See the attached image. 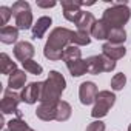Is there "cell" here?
I'll list each match as a JSON object with an SVG mask.
<instances>
[{"label": "cell", "mask_w": 131, "mask_h": 131, "mask_svg": "<svg viewBox=\"0 0 131 131\" xmlns=\"http://www.w3.org/2000/svg\"><path fill=\"white\" fill-rule=\"evenodd\" d=\"M56 5H57L56 2H37V6L39 8H52Z\"/></svg>", "instance_id": "f546056e"}, {"label": "cell", "mask_w": 131, "mask_h": 131, "mask_svg": "<svg viewBox=\"0 0 131 131\" xmlns=\"http://www.w3.org/2000/svg\"><path fill=\"white\" fill-rule=\"evenodd\" d=\"M16 70H17V63L13 62L11 57H9L6 52H2V54H0V71H2V74L11 76Z\"/></svg>", "instance_id": "ffe728a7"}, {"label": "cell", "mask_w": 131, "mask_h": 131, "mask_svg": "<svg viewBox=\"0 0 131 131\" xmlns=\"http://www.w3.org/2000/svg\"><path fill=\"white\" fill-rule=\"evenodd\" d=\"M96 22H97V20L94 19V16H93L91 13L83 11V14H82V17H80V20L76 23L77 31H83V32H90V34H91V29H93V26H94V23H96Z\"/></svg>", "instance_id": "ac0fdd59"}, {"label": "cell", "mask_w": 131, "mask_h": 131, "mask_svg": "<svg viewBox=\"0 0 131 131\" xmlns=\"http://www.w3.org/2000/svg\"><path fill=\"white\" fill-rule=\"evenodd\" d=\"M36 54V49H34V45L29 43V42H17L16 46H14V57L19 60V62H26V60H32V56Z\"/></svg>", "instance_id": "8fae6325"}, {"label": "cell", "mask_w": 131, "mask_h": 131, "mask_svg": "<svg viewBox=\"0 0 131 131\" xmlns=\"http://www.w3.org/2000/svg\"><path fill=\"white\" fill-rule=\"evenodd\" d=\"M8 129L9 131H31L32 128H29V125L22 117H16L8 122Z\"/></svg>", "instance_id": "d4e9b609"}, {"label": "cell", "mask_w": 131, "mask_h": 131, "mask_svg": "<svg viewBox=\"0 0 131 131\" xmlns=\"http://www.w3.org/2000/svg\"><path fill=\"white\" fill-rule=\"evenodd\" d=\"M67 88V80L59 71H49L48 79L42 82V93H40V103L56 105L60 102V97Z\"/></svg>", "instance_id": "7a4b0ae2"}, {"label": "cell", "mask_w": 131, "mask_h": 131, "mask_svg": "<svg viewBox=\"0 0 131 131\" xmlns=\"http://www.w3.org/2000/svg\"><path fill=\"white\" fill-rule=\"evenodd\" d=\"M71 37H73V31L68 28H54L49 32V37L45 43L43 48V56L48 60H60L63 57V51L67 49V46H70L71 43Z\"/></svg>", "instance_id": "6da1fadb"}, {"label": "cell", "mask_w": 131, "mask_h": 131, "mask_svg": "<svg viewBox=\"0 0 131 131\" xmlns=\"http://www.w3.org/2000/svg\"><path fill=\"white\" fill-rule=\"evenodd\" d=\"M22 102V96L14 93L13 90H5L3 93V99L0 103L3 114H17V117H20V111H19V103Z\"/></svg>", "instance_id": "52a82bcc"}, {"label": "cell", "mask_w": 131, "mask_h": 131, "mask_svg": "<svg viewBox=\"0 0 131 131\" xmlns=\"http://www.w3.org/2000/svg\"><path fill=\"white\" fill-rule=\"evenodd\" d=\"M126 40V31L123 28H113L108 34V42L114 45H123Z\"/></svg>", "instance_id": "7402d4cb"}, {"label": "cell", "mask_w": 131, "mask_h": 131, "mask_svg": "<svg viewBox=\"0 0 131 131\" xmlns=\"http://www.w3.org/2000/svg\"><path fill=\"white\" fill-rule=\"evenodd\" d=\"M22 65H23V70H25L26 73H29V74L39 76V74L43 73V67H42L40 63H37L36 60H26V62H23Z\"/></svg>", "instance_id": "484cf974"}, {"label": "cell", "mask_w": 131, "mask_h": 131, "mask_svg": "<svg viewBox=\"0 0 131 131\" xmlns=\"http://www.w3.org/2000/svg\"><path fill=\"white\" fill-rule=\"evenodd\" d=\"M71 43L76 46H85L91 43V34L90 32H83V31H73V37H71Z\"/></svg>", "instance_id": "cb8c5ba5"}, {"label": "cell", "mask_w": 131, "mask_h": 131, "mask_svg": "<svg viewBox=\"0 0 131 131\" xmlns=\"http://www.w3.org/2000/svg\"><path fill=\"white\" fill-rule=\"evenodd\" d=\"M51 23H52V20H51V17H48V16H43V17L37 19L36 25L32 26V37H34V39H42V37L45 36V32L49 29Z\"/></svg>", "instance_id": "5bb4252c"}, {"label": "cell", "mask_w": 131, "mask_h": 131, "mask_svg": "<svg viewBox=\"0 0 131 131\" xmlns=\"http://www.w3.org/2000/svg\"><path fill=\"white\" fill-rule=\"evenodd\" d=\"M19 39V28L17 26H3L0 28V42L11 45L16 43Z\"/></svg>", "instance_id": "2e32d148"}, {"label": "cell", "mask_w": 131, "mask_h": 131, "mask_svg": "<svg viewBox=\"0 0 131 131\" xmlns=\"http://www.w3.org/2000/svg\"><path fill=\"white\" fill-rule=\"evenodd\" d=\"M116 103V96L114 93L108 91V90H103V91H99L97 97H96V102H94V106H93V111H91V116L97 120H100L102 117H105L108 114V111L113 108V105Z\"/></svg>", "instance_id": "5b68a950"}, {"label": "cell", "mask_w": 131, "mask_h": 131, "mask_svg": "<svg viewBox=\"0 0 131 131\" xmlns=\"http://www.w3.org/2000/svg\"><path fill=\"white\" fill-rule=\"evenodd\" d=\"M110 29H111V28L100 19V20H97V22L94 23V26H93V29H91V36H93L94 39H97V40H108Z\"/></svg>", "instance_id": "d6986e66"}, {"label": "cell", "mask_w": 131, "mask_h": 131, "mask_svg": "<svg viewBox=\"0 0 131 131\" xmlns=\"http://www.w3.org/2000/svg\"><path fill=\"white\" fill-rule=\"evenodd\" d=\"M129 17H131V9L123 2V3H114L111 8H106L103 11L102 20L113 29V28H123V25H126Z\"/></svg>", "instance_id": "3957f363"}, {"label": "cell", "mask_w": 131, "mask_h": 131, "mask_svg": "<svg viewBox=\"0 0 131 131\" xmlns=\"http://www.w3.org/2000/svg\"><path fill=\"white\" fill-rule=\"evenodd\" d=\"M13 16L16 19V25L19 29H29L32 28V13L31 6L25 0H17L13 3Z\"/></svg>", "instance_id": "277c9868"}, {"label": "cell", "mask_w": 131, "mask_h": 131, "mask_svg": "<svg viewBox=\"0 0 131 131\" xmlns=\"http://www.w3.org/2000/svg\"><path fill=\"white\" fill-rule=\"evenodd\" d=\"M3 131H9V129H8V128H6V129H3Z\"/></svg>", "instance_id": "1f68e13d"}, {"label": "cell", "mask_w": 131, "mask_h": 131, "mask_svg": "<svg viewBox=\"0 0 131 131\" xmlns=\"http://www.w3.org/2000/svg\"><path fill=\"white\" fill-rule=\"evenodd\" d=\"M102 54L105 57H108L110 60L116 62V60H120L126 54V48H125V45H114V43L106 42L102 46Z\"/></svg>", "instance_id": "7c38bea8"}, {"label": "cell", "mask_w": 131, "mask_h": 131, "mask_svg": "<svg viewBox=\"0 0 131 131\" xmlns=\"http://www.w3.org/2000/svg\"><path fill=\"white\" fill-rule=\"evenodd\" d=\"M25 83H26V74L22 70H16L11 76H8V88L13 91L25 88Z\"/></svg>", "instance_id": "9a60e30c"}, {"label": "cell", "mask_w": 131, "mask_h": 131, "mask_svg": "<svg viewBox=\"0 0 131 131\" xmlns=\"http://www.w3.org/2000/svg\"><path fill=\"white\" fill-rule=\"evenodd\" d=\"M86 63H88V74H94V76L100 73H111L116 68V62L110 60L103 54L88 57Z\"/></svg>", "instance_id": "8992f818"}, {"label": "cell", "mask_w": 131, "mask_h": 131, "mask_svg": "<svg viewBox=\"0 0 131 131\" xmlns=\"http://www.w3.org/2000/svg\"><path fill=\"white\" fill-rule=\"evenodd\" d=\"M80 6H83V2H74V0H63L62 2V8H63V17L68 22L77 23L83 14V11L80 9Z\"/></svg>", "instance_id": "ba28073f"}, {"label": "cell", "mask_w": 131, "mask_h": 131, "mask_svg": "<svg viewBox=\"0 0 131 131\" xmlns=\"http://www.w3.org/2000/svg\"><path fill=\"white\" fill-rule=\"evenodd\" d=\"M86 131H105V123L102 120H94L86 126Z\"/></svg>", "instance_id": "f1b7e54d"}, {"label": "cell", "mask_w": 131, "mask_h": 131, "mask_svg": "<svg viewBox=\"0 0 131 131\" xmlns=\"http://www.w3.org/2000/svg\"><path fill=\"white\" fill-rule=\"evenodd\" d=\"M79 59H82V51L76 45H70L63 51L62 60H65V63H70V62H74V60H79Z\"/></svg>", "instance_id": "603a6c76"}, {"label": "cell", "mask_w": 131, "mask_h": 131, "mask_svg": "<svg viewBox=\"0 0 131 131\" xmlns=\"http://www.w3.org/2000/svg\"><path fill=\"white\" fill-rule=\"evenodd\" d=\"M13 16V9L8 8V6H0V23H2V28L3 26H8V20L11 19Z\"/></svg>", "instance_id": "83f0119b"}, {"label": "cell", "mask_w": 131, "mask_h": 131, "mask_svg": "<svg viewBox=\"0 0 131 131\" xmlns=\"http://www.w3.org/2000/svg\"><path fill=\"white\" fill-rule=\"evenodd\" d=\"M125 83H126V76H125L123 73H117V74L111 79V88H113L114 91L123 90Z\"/></svg>", "instance_id": "4316f807"}, {"label": "cell", "mask_w": 131, "mask_h": 131, "mask_svg": "<svg viewBox=\"0 0 131 131\" xmlns=\"http://www.w3.org/2000/svg\"><path fill=\"white\" fill-rule=\"evenodd\" d=\"M99 91L94 82H83L79 86V99L82 105H91L93 102H96Z\"/></svg>", "instance_id": "9c48e42d"}, {"label": "cell", "mask_w": 131, "mask_h": 131, "mask_svg": "<svg viewBox=\"0 0 131 131\" xmlns=\"http://www.w3.org/2000/svg\"><path fill=\"white\" fill-rule=\"evenodd\" d=\"M71 113H73L71 105L65 100H60L57 103V117H56V120L57 122H67L71 117Z\"/></svg>", "instance_id": "44dd1931"}, {"label": "cell", "mask_w": 131, "mask_h": 131, "mask_svg": "<svg viewBox=\"0 0 131 131\" xmlns=\"http://www.w3.org/2000/svg\"><path fill=\"white\" fill-rule=\"evenodd\" d=\"M40 93H42V82H31L22 90V102L32 105L37 100H40Z\"/></svg>", "instance_id": "30bf717a"}, {"label": "cell", "mask_w": 131, "mask_h": 131, "mask_svg": "<svg viewBox=\"0 0 131 131\" xmlns=\"http://www.w3.org/2000/svg\"><path fill=\"white\" fill-rule=\"evenodd\" d=\"M31 131H34V129H31Z\"/></svg>", "instance_id": "d6a6232c"}, {"label": "cell", "mask_w": 131, "mask_h": 131, "mask_svg": "<svg viewBox=\"0 0 131 131\" xmlns=\"http://www.w3.org/2000/svg\"><path fill=\"white\" fill-rule=\"evenodd\" d=\"M128 131H131V123H129V126H128Z\"/></svg>", "instance_id": "4dcf8cb0"}, {"label": "cell", "mask_w": 131, "mask_h": 131, "mask_svg": "<svg viewBox=\"0 0 131 131\" xmlns=\"http://www.w3.org/2000/svg\"><path fill=\"white\" fill-rule=\"evenodd\" d=\"M67 68H68V71L73 77H80V76L88 73V63H86V60L79 59V60L67 63Z\"/></svg>", "instance_id": "e0dca14e"}, {"label": "cell", "mask_w": 131, "mask_h": 131, "mask_svg": "<svg viewBox=\"0 0 131 131\" xmlns=\"http://www.w3.org/2000/svg\"><path fill=\"white\" fill-rule=\"evenodd\" d=\"M59 103V102H57ZM57 103L56 105H48V103H40L36 110V116L43 120V122H51L56 120L57 117Z\"/></svg>", "instance_id": "4fadbf2b"}]
</instances>
